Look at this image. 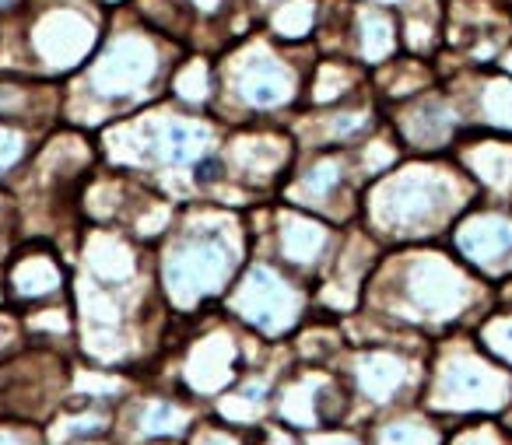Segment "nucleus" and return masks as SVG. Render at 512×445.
Returning <instances> with one entry per match:
<instances>
[{
    "label": "nucleus",
    "mask_w": 512,
    "mask_h": 445,
    "mask_svg": "<svg viewBox=\"0 0 512 445\" xmlns=\"http://www.w3.org/2000/svg\"><path fill=\"white\" fill-rule=\"evenodd\" d=\"M95 4H99V8H106L109 15H113V11H120V8H130L134 0H95Z\"/></svg>",
    "instance_id": "obj_49"
},
{
    "label": "nucleus",
    "mask_w": 512,
    "mask_h": 445,
    "mask_svg": "<svg viewBox=\"0 0 512 445\" xmlns=\"http://www.w3.org/2000/svg\"><path fill=\"white\" fill-rule=\"evenodd\" d=\"M449 158L474 183L477 197L512 207V134H491V130L470 127L449 151Z\"/></svg>",
    "instance_id": "obj_24"
},
{
    "label": "nucleus",
    "mask_w": 512,
    "mask_h": 445,
    "mask_svg": "<svg viewBox=\"0 0 512 445\" xmlns=\"http://www.w3.org/2000/svg\"><path fill=\"white\" fill-rule=\"evenodd\" d=\"M253 253L246 211L190 200L179 204L172 228L151 249L155 288L176 319H193L218 309L239 270Z\"/></svg>",
    "instance_id": "obj_3"
},
{
    "label": "nucleus",
    "mask_w": 512,
    "mask_h": 445,
    "mask_svg": "<svg viewBox=\"0 0 512 445\" xmlns=\"http://www.w3.org/2000/svg\"><path fill=\"white\" fill-rule=\"evenodd\" d=\"M418 407L439 421L505 417L512 410V372L481 351L470 330L432 340Z\"/></svg>",
    "instance_id": "obj_10"
},
{
    "label": "nucleus",
    "mask_w": 512,
    "mask_h": 445,
    "mask_svg": "<svg viewBox=\"0 0 512 445\" xmlns=\"http://www.w3.org/2000/svg\"><path fill=\"white\" fill-rule=\"evenodd\" d=\"M246 221L249 235H253V253L271 256L306 281H316L323 274L341 242V225L295 204H285V200H264V204L249 207Z\"/></svg>",
    "instance_id": "obj_14"
},
{
    "label": "nucleus",
    "mask_w": 512,
    "mask_h": 445,
    "mask_svg": "<svg viewBox=\"0 0 512 445\" xmlns=\"http://www.w3.org/2000/svg\"><path fill=\"white\" fill-rule=\"evenodd\" d=\"M467 102L470 127L491 134H512V78L498 67L488 71H453L446 74Z\"/></svg>",
    "instance_id": "obj_26"
},
{
    "label": "nucleus",
    "mask_w": 512,
    "mask_h": 445,
    "mask_svg": "<svg viewBox=\"0 0 512 445\" xmlns=\"http://www.w3.org/2000/svg\"><path fill=\"white\" fill-rule=\"evenodd\" d=\"M116 431V403L85 400V396H67L53 417L46 421L50 445H71L85 438H106Z\"/></svg>",
    "instance_id": "obj_29"
},
{
    "label": "nucleus",
    "mask_w": 512,
    "mask_h": 445,
    "mask_svg": "<svg viewBox=\"0 0 512 445\" xmlns=\"http://www.w3.org/2000/svg\"><path fill=\"white\" fill-rule=\"evenodd\" d=\"M299 158L288 123H249V127H228L221 137V190L214 204L249 211V207L278 200L288 172Z\"/></svg>",
    "instance_id": "obj_13"
},
{
    "label": "nucleus",
    "mask_w": 512,
    "mask_h": 445,
    "mask_svg": "<svg viewBox=\"0 0 512 445\" xmlns=\"http://www.w3.org/2000/svg\"><path fill=\"white\" fill-rule=\"evenodd\" d=\"M200 414L204 407L179 389L141 379L134 393L116 407L113 438L120 445H183Z\"/></svg>",
    "instance_id": "obj_19"
},
{
    "label": "nucleus",
    "mask_w": 512,
    "mask_h": 445,
    "mask_svg": "<svg viewBox=\"0 0 512 445\" xmlns=\"http://www.w3.org/2000/svg\"><path fill=\"white\" fill-rule=\"evenodd\" d=\"M369 445H446V421L425 407H400L365 421Z\"/></svg>",
    "instance_id": "obj_31"
},
{
    "label": "nucleus",
    "mask_w": 512,
    "mask_h": 445,
    "mask_svg": "<svg viewBox=\"0 0 512 445\" xmlns=\"http://www.w3.org/2000/svg\"><path fill=\"white\" fill-rule=\"evenodd\" d=\"M186 53L176 39L155 32L130 8L109 15V29L99 50L74 78L64 81L60 123L102 134L109 123L165 99V85Z\"/></svg>",
    "instance_id": "obj_2"
},
{
    "label": "nucleus",
    "mask_w": 512,
    "mask_h": 445,
    "mask_svg": "<svg viewBox=\"0 0 512 445\" xmlns=\"http://www.w3.org/2000/svg\"><path fill=\"white\" fill-rule=\"evenodd\" d=\"M39 137H43V134H36V130L0 120V186L15 183L18 172L29 165V158H32V151H36Z\"/></svg>",
    "instance_id": "obj_39"
},
{
    "label": "nucleus",
    "mask_w": 512,
    "mask_h": 445,
    "mask_svg": "<svg viewBox=\"0 0 512 445\" xmlns=\"http://www.w3.org/2000/svg\"><path fill=\"white\" fill-rule=\"evenodd\" d=\"M470 337L481 344V351L488 358H495L498 365H505L512 372V305L495 302L474 326H470Z\"/></svg>",
    "instance_id": "obj_38"
},
{
    "label": "nucleus",
    "mask_w": 512,
    "mask_h": 445,
    "mask_svg": "<svg viewBox=\"0 0 512 445\" xmlns=\"http://www.w3.org/2000/svg\"><path fill=\"white\" fill-rule=\"evenodd\" d=\"M165 99L179 109H190V113H211L214 99H218V64L211 53L186 50L172 67Z\"/></svg>",
    "instance_id": "obj_30"
},
{
    "label": "nucleus",
    "mask_w": 512,
    "mask_h": 445,
    "mask_svg": "<svg viewBox=\"0 0 512 445\" xmlns=\"http://www.w3.org/2000/svg\"><path fill=\"white\" fill-rule=\"evenodd\" d=\"M323 0H278L264 15L260 29L285 46H313Z\"/></svg>",
    "instance_id": "obj_36"
},
{
    "label": "nucleus",
    "mask_w": 512,
    "mask_h": 445,
    "mask_svg": "<svg viewBox=\"0 0 512 445\" xmlns=\"http://www.w3.org/2000/svg\"><path fill=\"white\" fill-rule=\"evenodd\" d=\"M22 239L25 235H22V214H18V204H15V197H11L8 186H0V274H4V263L11 260V253H15Z\"/></svg>",
    "instance_id": "obj_42"
},
{
    "label": "nucleus",
    "mask_w": 512,
    "mask_h": 445,
    "mask_svg": "<svg viewBox=\"0 0 512 445\" xmlns=\"http://www.w3.org/2000/svg\"><path fill=\"white\" fill-rule=\"evenodd\" d=\"M71 368L74 354L22 340L0 361V414L46 424L71 396Z\"/></svg>",
    "instance_id": "obj_15"
},
{
    "label": "nucleus",
    "mask_w": 512,
    "mask_h": 445,
    "mask_svg": "<svg viewBox=\"0 0 512 445\" xmlns=\"http://www.w3.org/2000/svg\"><path fill=\"white\" fill-rule=\"evenodd\" d=\"M344 351H348L344 319L323 316V312H313V316L299 326V333L288 340V354H292V361H299V365H337Z\"/></svg>",
    "instance_id": "obj_34"
},
{
    "label": "nucleus",
    "mask_w": 512,
    "mask_h": 445,
    "mask_svg": "<svg viewBox=\"0 0 512 445\" xmlns=\"http://www.w3.org/2000/svg\"><path fill=\"white\" fill-rule=\"evenodd\" d=\"M0 445H50L46 424L0 414Z\"/></svg>",
    "instance_id": "obj_43"
},
{
    "label": "nucleus",
    "mask_w": 512,
    "mask_h": 445,
    "mask_svg": "<svg viewBox=\"0 0 512 445\" xmlns=\"http://www.w3.org/2000/svg\"><path fill=\"white\" fill-rule=\"evenodd\" d=\"M386 123V109L376 99V92H362L355 99L341 102V106L327 109H299V113L288 120L299 151H320V148H337L351 151L372 137Z\"/></svg>",
    "instance_id": "obj_23"
},
{
    "label": "nucleus",
    "mask_w": 512,
    "mask_h": 445,
    "mask_svg": "<svg viewBox=\"0 0 512 445\" xmlns=\"http://www.w3.org/2000/svg\"><path fill=\"white\" fill-rule=\"evenodd\" d=\"M232 323L267 344H288L313 316V281L292 274L264 253H249L246 267L218 305Z\"/></svg>",
    "instance_id": "obj_11"
},
{
    "label": "nucleus",
    "mask_w": 512,
    "mask_h": 445,
    "mask_svg": "<svg viewBox=\"0 0 512 445\" xmlns=\"http://www.w3.org/2000/svg\"><path fill=\"white\" fill-rule=\"evenodd\" d=\"M183 445H253V431H242L235 424L214 417L211 410H204Z\"/></svg>",
    "instance_id": "obj_41"
},
{
    "label": "nucleus",
    "mask_w": 512,
    "mask_h": 445,
    "mask_svg": "<svg viewBox=\"0 0 512 445\" xmlns=\"http://www.w3.org/2000/svg\"><path fill=\"white\" fill-rule=\"evenodd\" d=\"M369 4H386V8H400L404 0H369Z\"/></svg>",
    "instance_id": "obj_51"
},
{
    "label": "nucleus",
    "mask_w": 512,
    "mask_h": 445,
    "mask_svg": "<svg viewBox=\"0 0 512 445\" xmlns=\"http://www.w3.org/2000/svg\"><path fill=\"white\" fill-rule=\"evenodd\" d=\"M253 445H302V435L271 417V421H264L253 431Z\"/></svg>",
    "instance_id": "obj_45"
},
{
    "label": "nucleus",
    "mask_w": 512,
    "mask_h": 445,
    "mask_svg": "<svg viewBox=\"0 0 512 445\" xmlns=\"http://www.w3.org/2000/svg\"><path fill=\"white\" fill-rule=\"evenodd\" d=\"M400 53H404V46H400L397 8L358 0L355 22H351V60L372 74L383 64H390L393 57H400Z\"/></svg>",
    "instance_id": "obj_27"
},
{
    "label": "nucleus",
    "mask_w": 512,
    "mask_h": 445,
    "mask_svg": "<svg viewBox=\"0 0 512 445\" xmlns=\"http://www.w3.org/2000/svg\"><path fill=\"white\" fill-rule=\"evenodd\" d=\"M372 88V74L362 64L348 57H320L316 53L313 71L306 78V99L302 109H327V106H341V102L355 99V95L369 92Z\"/></svg>",
    "instance_id": "obj_28"
},
{
    "label": "nucleus",
    "mask_w": 512,
    "mask_h": 445,
    "mask_svg": "<svg viewBox=\"0 0 512 445\" xmlns=\"http://www.w3.org/2000/svg\"><path fill=\"white\" fill-rule=\"evenodd\" d=\"M495 67H498L502 74H509V78H512V43L502 50V57H498V64H495Z\"/></svg>",
    "instance_id": "obj_48"
},
{
    "label": "nucleus",
    "mask_w": 512,
    "mask_h": 445,
    "mask_svg": "<svg viewBox=\"0 0 512 445\" xmlns=\"http://www.w3.org/2000/svg\"><path fill=\"white\" fill-rule=\"evenodd\" d=\"M446 445H512V428L505 417H470L446 424Z\"/></svg>",
    "instance_id": "obj_40"
},
{
    "label": "nucleus",
    "mask_w": 512,
    "mask_h": 445,
    "mask_svg": "<svg viewBox=\"0 0 512 445\" xmlns=\"http://www.w3.org/2000/svg\"><path fill=\"white\" fill-rule=\"evenodd\" d=\"M99 165V134L60 123L50 134L39 137L29 165L8 186L18 214H22L25 239L57 242L60 249L71 253L81 228H85L78 211L81 190Z\"/></svg>",
    "instance_id": "obj_7"
},
{
    "label": "nucleus",
    "mask_w": 512,
    "mask_h": 445,
    "mask_svg": "<svg viewBox=\"0 0 512 445\" xmlns=\"http://www.w3.org/2000/svg\"><path fill=\"white\" fill-rule=\"evenodd\" d=\"M439 81H442V74L435 60L400 53L390 64L372 71V92L383 102V109H390V106H397V102H407V99H414V95L428 92V88L439 85Z\"/></svg>",
    "instance_id": "obj_33"
},
{
    "label": "nucleus",
    "mask_w": 512,
    "mask_h": 445,
    "mask_svg": "<svg viewBox=\"0 0 512 445\" xmlns=\"http://www.w3.org/2000/svg\"><path fill=\"white\" fill-rule=\"evenodd\" d=\"M351 158H355V169H358V176H362V183L369 186L372 179H379L383 172H390L397 162H404L407 151L400 148V141L393 137V130L383 123L376 134L365 137L358 148H351Z\"/></svg>",
    "instance_id": "obj_37"
},
{
    "label": "nucleus",
    "mask_w": 512,
    "mask_h": 445,
    "mask_svg": "<svg viewBox=\"0 0 512 445\" xmlns=\"http://www.w3.org/2000/svg\"><path fill=\"white\" fill-rule=\"evenodd\" d=\"M474 200V183L449 155H407L362 190L358 225L386 249L446 242L453 221Z\"/></svg>",
    "instance_id": "obj_5"
},
{
    "label": "nucleus",
    "mask_w": 512,
    "mask_h": 445,
    "mask_svg": "<svg viewBox=\"0 0 512 445\" xmlns=\"http://www.w3.org/2000/svg\"><path fill=\"white\" fill-rule=\"evenodd\" d=\"M71 281L74 270L67 249L46 239H22L0 274V302L22 316L39 305L71 298Z\"/></svg>",
    "instance_id": "obj_20"
},
{
    "label": "nucleus",
    "mask_w": 512,
    "mask_h": 445,
    "mask_svg": "<svg viewBox=\"0 0 512 445\" xmlns=\"http://www.w3.org/2000/svg\"><path fill=\"white\" fill-rule=\"evenodd\" d=\"M22 340H25V333H22V319H18V312H11V309L0 305V361L8 358Z\"/></svg>",
    "instance_id": "obj_46"
},
{
    "label": "nucleus",
    "mask_w": 512,
    "mask_h": 445,
    "mask_svg": "<svg viewBox=\"0 0 512 445\" xmlns=\"http://www.w3.org/2000/svg\"><path fill=\"white\" fill-rule=\"evenodd\" d=\"M22 333L29 344L39 347H57V351L74 354V337H78V323H74V305L71 298L39 305V309L22 312Z\"/></svg>",
    "instance_id": "obj_35"
},
{
    "label": "nucleus",
    "mask_w": 512,
    "mask_h": 445,
    "mask_svg": "<svg viewBox=\"0 0 512 445\" xmlns=\"http://www.w3.org/2000/svg\"><path fill=\"white\" fill-rule=\"evenodd\" d=\"M225 123L211 113H190L169 99L151 102L99 134L102 165L144 179L176 204L197 200L193 172L218 155Z\"/></svg>",
    "instance_id": "obj_4"
},
{
    "label": "nucleus",
    "mask_w": 512,
    "mask_h": 445,
    "mask_svg": "<svg viewBox=\"0 0 512 445\" xmlns=\"http://www.w3.org/2000/svg\"><path fill=\"white\" fill-rule=\"evenodd\" d=\"M505 424H509V428H512V410H509V414H505Z\"/></svg>",
    "instance_id": "obj_52"
},
{
    "label": "nucleus",
    "mask_w": 512,
    "mask_h": 445,
    "mask_svg": "<svg viewBox=\"0 0 512 445\" xmlns=\"http://www.w3.org/2000/svg\"><path fill=\"white\" fill-rule=\"evenodd\" d=\"M446 246L488 284L512 277V207L477 197L446 235Z\"/></svg>",
    "instance_id": "obj_22"
},
{
    "label": "nucleus",
    "mask_w": 512,
    "mask_h": 445,
    "mask_svg": "<svg viewBox=\"0 0 512 445\" xmlns=\"http://www.w3.org/2000/svg\"><path fill=\"white\" fill-rule=\"evenodd\" d=\"M71 445H120L113 435H106V438H85V442H71Z\"/></svg>",
    "instance_id": "obj_50"
},
{
    "label": "nucleus",
    "mask_w": 512,
    "mask_h": 445,
    "mask_svg": "<svg viewBox=\"0 0 512 445\" xmlns=\"http://www.w3.org/2000/svg\"><path fill=\"white\" fill-rule=\"evenodd\" d=\"M274 421L299 435L327 424H362L348 382L337 365H299L292 361L274 389Z\"/></svg>",
    "instance_id": "obj_17"
},
{
    "label": "nucleus",
    "mask_w": 512,
    "mask_h": 445,
    "mask_svg": "<svg viewBox=\"0 0 512 445\" xmlns=\"http://www.w3.org/2000/svg\"><path fill=\"white\" fill-rule=\"evenodd\" d=\"M271 347L274 344L232 323L221 309H211L204 316L172 323L169 340L144 379L165 382L207 410L225 389L239 382L249 365L267 358Z\"/></svg>",
    "instance_id": "obj_9"
},
{
    "label": "nucleus",
    "mask_w": 512,
    "mask_h": 445,
    "mask_svg": "<svg viewBox=\"0 0 512 445\" xmlns=\"http://www.w3.org/2000/svg\"><path fill=\"white\" fill-rule=\"evenodd\" d=\"M60 106H64V85L0 71V120L50 134L53 127H60Z\"/></svg>",
    "instance_id": "obj_25"
},
{
    "label": "nucleus",
    "mask_w": 512,
    "mask_h": 445,
    "mask_svg": "<svg viewBox=\"0 0 512 445\" xmlns=\"http://www.w3.org/2000/svg\"><path fill=\"white\" fill-rule=\"evenodd\" d=\"M29 4L32 0H0V22H4V18H18Z\"/></svg>",
    "instance_id": "obj_47"
},
{
    "label": "nucleus",
    "mask_w": 512,
    "mask_h": 445,
    "mask_svg": "<svg viewBox=\"0 0 512 445\" xmlns=\"http://www.w3.org/2000/svg\"><path fill=\"white\" fill-rule=\"evenodd\" d=\"M316 46H285L264 29L249 32L214 57L218 99L211 116L225 127L249 123H288L306 99V78L313 71Z\"/></svg>",
    "instance_id": "obj_6"
},
{
    "label": "nucleus",
    "mask_w": 512,
    "mask_h": 445,
    "mask_svg": "<svg viewBox=\"0 0 512 445\" xmlns=\"http://www.w3.org/2000/svg\"><path fill=\"white\" fill-rule=\"evenodd\" d=\"M386 127L393 130V137L407 155L439 158L449 155L456 141L470 130V113L460 88L449 78H442L428 92L386 109Z\"/></svg>",
    "instance_id": "obj_18"
},
{
    "label": "nucleus",
    "mask_w": 512,
    "mask_h": 445,
    "mask_svg": "<svg viewBox=\"0 0 512 445\" xmlns=\"http://www.w3.org/2000/svg\"><path fill=\"white\" fill-rule=\"evenodd\" d=\"M432 340L390 337V340H365L348 344L341 354L344 382L355 396L358 421H372L379 414H390L400 407H414L425 386V361Z\"/></svg>",
    "instance_id": "obj_12"
},
{
    "label": "nucleus",
    "mask_w": 512,
    "mask_h": 445,
    "mask_svg": "<svg viewBox=\"0 0 512 445\" xmlns=\"http://www.w3.org/2000/svg\"><path fill=\"white\" fill-rule=\"evenodd\" d=\"M491 305L495 284L477 277L446 242L386 249L362 298V312L418 340L470 330Z\"/></svg>",
    "instance_id": "obj_1"
},
{
    "label": "nucleus",
    "mask_w": 512,
    "mask_h": 445,
    "mask_svg": "<svg viewBox=\"0 0 512 445\" xmlns=\"http://www.w3.org/2000/svg\"><path fill=\"white\" fill-rule=\"evenodd\" d=\"M362 190L365 183L358 176L351 151L320 148V151H299L278 200L302 207V211H313L344 228L358 221Z\"/></svg>",
    "instance_id": "obj_16"
},
{
    "label": "nucleus",
    "mask_w": 512,
    "mask_h": 445,
    "mask_svg": "<svg viewBox=\"0 0 512 445\" xmlns=\"http://www.w3.org/2000/svg\"><path fill=\"white\" fill-rule=\"evenodd\" d=\"M400 46L411 57L439 60L446 46V0H404L397 8Z\"/></svg>",
    "instance_id": "obj_32"
},
{
    "label": "nucleus",
    "mask_w": 512,
    "mask_h": 445,
    "mask_svg": "<svg viewBox=\"0 0 512 445\" xmlns=\"http://www.w3.org/2000/svg\"><path fill=\"white\" fill-rule=\"evenodd\" d=\"M106 29L109 11L95 0H32L0 22V71L64 85L92 60Z\"/></svg>",
    "instance_id": "obj_8"
},
{
    "label": "nucleus",
    "mask_w": 512,
    "mask_h": 445,
    "mask_svg": "<svg viewBox=\"0 0 512 445\" xmlns=\"http://www.w3.org/2000/svg\"><path fill=\"white\" fill-rule=\"evenodd\" d=\"M302 445H369L365 424H327L302 435Z\"/></svg>",
    "instance_id": "obj_44"
},
{
    "label": "nucleus",
    "mask_w": 512,
    "mask_h": 445,
    "mask_svg": "<svg viewBox=\"0 0 512 445\" xmlns=\"http://www.w3.org/2000/svg\"><path fill=\"white\" fill-rule=\"evenodd\" d=\"M383 253V242L365 232L358 221L344 225L334 256L323 267V274L313 281V309L334 319H348L351 312L362 309L365 284H369L376 263L383 260Z\"/></svg>",
    "instance_id": "obj_21"
}]
</instances>
